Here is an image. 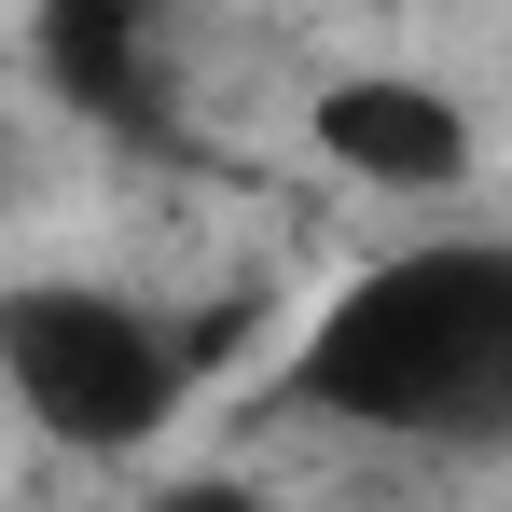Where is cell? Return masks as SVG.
I'll list each match as a JSON object with an SVG mask.
<instances>
[{"label":"cell","mask_w":512,"mask_h":512,"mask_svg":"<svg viewBox=\"0 0 512 512\" xmlns=\"http://www.w3.org/2000/svg\"><path fill=\"white\" fill-rule=\"evenodd\" d=\"M291 402L429 457H512V236H416L319 291Z\"/></svg>","instance_id":"cell-1"},{"label":"cell","mask_w":512,"mask_h":512,"mask_svg":"<svg viewBox=\"0 0 512 512\" xmlns=\"http://www.w3.org/2000/svg\"><path fill=\"white\" fill-rule=\"evenodd\" d=\"M0 388L14 416L70 457H139L167 443L180 402H194V360H180V319L111 291V277H14L0 291Z\"/></svg>","instance_id":"cell-2"},{"label":"cell","mask_w":512,"mask_h":512,"mask_svg":"<svg viewBox=\"0 0 512 512\" xmlns=\"http://www.w3.org/2000/svg\"><path fill=\"white\" fill-rule=\"evenodd\" d=\"M305 139H319V167H346L360 194H471V97L429 84V70H333V84L305 97Z\"/></svg>","instance_id":"cell-3"},{"label":"cell","mask_w":512,"mask_h":512,"mask_svg":"<svg viewBox=\"0 0 512 512\" xmlns=\"http://www.w3.org/2000/svg\"><path fill=\"white\" fill-rule=\"evenodd\" d=\"M28 56H42V84L70 97V111H153V28L125 14V0H56L42 28H28Z\"/></svg>","instance_id":"cell-4"}]
</instances>
